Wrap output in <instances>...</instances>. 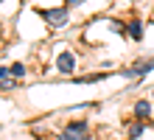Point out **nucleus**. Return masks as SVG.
<instances>
[{"mask_svg":"<svg viewBox=\"0 0 154 140\" xmlns=\"http://www.w3.org/2000/svg\"><path fill=\"white\" fill-rule=\"evenodd\" d=\"M59 140H87V123H67L65 132L59 135Z\"/></svg>","mask_w":154,"mask_h":140,"instance_id":"1","label":"nucleus"},{"mask_svg":"<svg viewBox=\"0 0 154 140\" xmlns=\"http://www.w3.org/2000/svg\"><path fill=\"white\" fill-rule=\"evenodd\" d=\"M73 67H76L73 56H70V53H62V56H59V70H62V73H70Z\"/></svg>","mask_w":154,"mask_h":140,"instance_id":"2","label":"nucleus"},{"mask_svg":"<svg viewBox=\"0 0 154 140\" xmlns=\"http://www.w3.org/2000/svg\"><path fill=\"white\" fill-rule=\"evenodd\" d=\"M134 112H137V118H149L151 115V104H149V101H137Z\"/></svg>","mask_w":154,"mask_h":140,"instance_id":"3","label":"nucleus"},{"mask_svg":"<svg viewBox=\"0 0 154 140\" xmlns=\"http://www.w3.org/2000/svg\"><path fill=\"white\" fill-rule=\"evenodd\" d=\"M65 14H67L65 8H59V11H51V14H48V20H51L53 25H65Z\"/></svg>","mask_w":154,"mask_h":140,"instance_id":"4","label":"nucleus"},{"mask_svg":"<svg viewBox=\"0 0 154 140\" xmlns=\"http://www.w3.org/2000/svg\"><path fill=\"white\" fill-rule=\"evenodd\" d=\"M129 34H132V39H140V20L129 23Z\"/></svg>","mask_w":154,"mask_h":140,"instance_id":"5","label":"nucleus"},{"mask_svg":"<svg viewBox=\"0 0 154 140\" xmlns=\"http://www.w3.org/2000/svg\"><path fill=\"white\" fill-rule=\"evenodd\" d=\"M132 137H140L143 135V123H132V132H129Z\"/></svg>","mask_w":154,"mask_h":140,"instance_id":"6","label":"nucleus"},{"mask_svg":"<svg viewBox=\"0 0 154 140\" xmlns=\"http://www.w3.org/2000/svg\"><path fill=\"white\" fill-rule=\"evenodd\" d=\"M11 73H14V76H23V73H25V67H23V64H14V67H11Z\"/></svg>","mask_w":154,"mask_h":140,"instance_id":"7","label":"nucleus"}]
</instances>
